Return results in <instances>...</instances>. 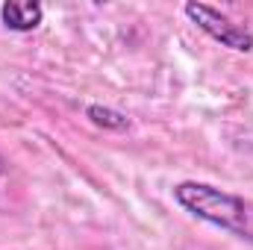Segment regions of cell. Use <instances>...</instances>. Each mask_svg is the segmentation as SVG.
I'll use <instances>...</instances> for the list:
<instances>
[{
	"label": "cell",
	"instance_id": "1",
	"mask_svg": "<svg viewBox=\"0 0 253 250\" xmlns=\"http://www.w3.org/2000/svg\"><path fill=\"white\" fill-rule=\"evenodd\" d=\"M174 200L194 218L253 242V203H248L245 197H236V194H227L215 186L189 180V183L174 186Z\"/></svg>",
	"mask_w": 253,
	"mask_h": 250
},
{
	"label": "cell",
	"instance_id": "2",
	"mask_svg": "<svg viewBox=\"0 0 253 250\" xmlns=\"http://www.w3.org/2000/svg\"><path fill=\"white\" fill-rule=\"evenodd\" d=\"M186 15H189L206 36H212V39L221 42L224 47H233V50H242V53L253 50V33L251 30L233 24V21H230L227 15H221L218 9H212V6H206V3H186Z\"/></svg>",
	"mask_w": 253,
	"mask_h": 250
},
{
	"label": "cell",
	"instance_id": "3",
	"mask_svg": "<svg viewBox=\"0 0 253 250\" xmlns=\"http://www.w3.org/2000/svg\"><path fill=\"white\" fill-rule=\"evenodd\" d=\"M0 18H3V24H6L9 30H15V33H30V30H36V27L42 24L44 9H42L39 3H18V0H12V3H3V6H0Z\"/></svg>",
	"mask_w": 253,
	"mask_h": 250
},
{
	"label": "cell",
	"instance_id": "4",
	"mask_svg": "<svg viewBox=\"0 0 253 250\" xmlns=\"http://www.w3.org/2000/svg\"><path fill=\"white\" fill-rule=\"evenodd\" d=\"M85 115L91 118V124L103 126V129H124V126L129 124L121 112H115V109H106V106H97V103L85 106Z\"/></svg>",
	"mask_w": 253,
	"mask_h": 250
},
{
	"label": "cell",
	"instance_id": "5",
	"mask_svg": "<svg viewBox=\"0 0 253 250\" xmlns=\"http://www.w3.org/2000/svg\"><path fill=\"white\" fill-rule=\"evenodd\" d=\"M0 171H3V162H0Z\"/></svg>",
	"mask_w": 253,
	"mask_h": 250
}]
</instances>
